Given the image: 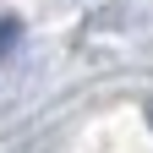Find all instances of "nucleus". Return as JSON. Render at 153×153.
<instances>
[{
	"mask_svg": "<svg viewBox=\"0 0 153 153\" xmlns=\"http://www.w3.org/2000/svg\"><path fill=\"white\" fill-rule=\"evenodd\" d=\"M142 115H148V126H153V99H148V109H142Z\"/></svg>",
	"mask_w": 153,
	"mask_h": 153,
	"instance_id": "f03ea898",
	"label": "nucleus"
},
{
	"mask_svg": "<svg viewBox=\"0 0 153 153\" xmlns=\"http://www.w3.org/2000/svg\"><path fill=\"white\" fill-rule=\"evenodd\" d=\"M11 33H16V27H11V22H0V44H6V38H11Z\"/></svg>",
	"mask_w": 153,
	"mask_h": 153,
	"instance_id": "f257e3e1",
	"label": "nucleus"
}]
</instances>
